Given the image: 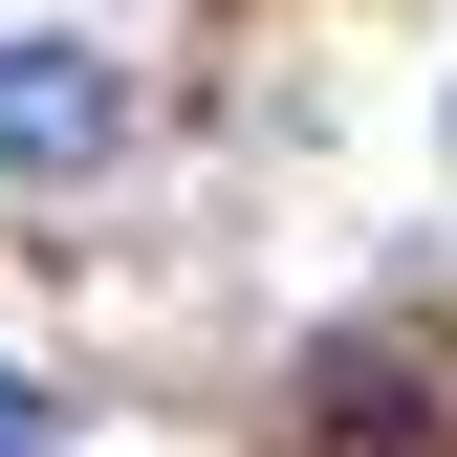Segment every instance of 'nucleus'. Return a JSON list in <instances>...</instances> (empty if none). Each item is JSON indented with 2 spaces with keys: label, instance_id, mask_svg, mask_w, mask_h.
<instances>
[{
  "label": "nucleus",
  "instance_id": "obj_1",
  "mask_svg": "<svg viewBox=\"0 0 457 457\" xmlns=\"http://www.w3.org/2000/svg\"><path fill=\"white\" fill-rule=\"evenodd\" d=\"M131 153V66L66 22H0V175H109Z\"/></svg>",
  "mask_w": 457,
  "mask_h": 457
},
{
  "label": "nucleus",
  "instance_id": "obj_2",
  "mask_svg": "<svg viewBox=\"0 0 457 457\" xmlns=\"http://www.w3.org/2000/svg\"><path fill=\"white\" fill-rule=\"evenodd\" d=\"M0 457H66V414H44V392H0Z\"/></svg>",
  "mask_w": 457,
  "mask_h": 457
}]
</instances>
